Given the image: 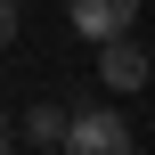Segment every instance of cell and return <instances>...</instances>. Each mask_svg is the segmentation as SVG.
<instances>
[{
	"mask_svg": "<svg viewBox=\"0 0 155 155\" xmlns=\"http://www.w3.org/2000/svg\"><path fill=\"white\" fill-rule=\"evenodd\" d=\"M147 74H155V57L131 41V33H114V41H98V82L114 90V98H131V90H147Z\"/></svg>",
	"mask_w": 155,
	"mask_h": 155,
	"instance_id": "cell-1",
	"label": "cell"
},
{
	"mask_svg": "<svg viewBox=\"0 0 155 155\" xmlns=\"http://www.w3.org/2000/svg\"><path fill=\"white\" fill-rule=\"evenodd\" d=\"M65 147H74V155H123V147H131V123H123V106H82Z\"/></svg>",
	"mask_w": 155,
	"mask_h": 155,
	"instance_id": "cell-2",
	"label": "cell"
},
{
	"mask_svg": "<svg viewBox=\"0 0 155 155\" xmlns=\"http://www.w3.org/2000/svg\"><path fill=\"white\" fill-rule=\"evenodd\" d=\"M65 16H74V33L114 41V33H131V25H139V0H65Z\"/></svg>",
	"mask_w": 155,
	"mask_h": 155,
	"instance_id": "cell-3",
	"label": "cell"
},
{
	"mask_svg": "<svg viewBox=\"0 0 155 155\" xmlns=\"http://www.w3.org/2000/svg\"><path fill=\"white\" fill-rule=\"evenodd\" d=\"M25 139H33L41 155H49V147H65V139H74V114H65L57 98H33V106H25Z\"/></svg>",
	"mask_w": 155,
	"mask_h": 155,
	"instance_id": "cell-4",
	"label": "cell"
},
{
	"mask_svg": "<svg viewBox=\"0 0 155 155\" xmlns=\"http://www.w3.org/2000/svg\"><path fill=\"white\" fill-rule=\"evenodd\" d=\"M16 41V0H0V49Z\"/></svg>",
	"mask_w": 155,
	"mask_h": 155,
	"instance_id": "cell-5",
	"label": "cell"
},
{
	"mask_svg": "<svg viewBox=\"0 0 155 155\" xmlns=\"http://www.w3.org/2000/svg\"><path fill=\"white\" fill-rule=\"evenodd\" d=\"M8 139H16V131H8V114H0V147H8Z\"/></svg>",
	"mask_w": 155,
	"mask_h": 155,
	"instance_id": "cell-6",
	"label": "cell"
}]
</instances>
